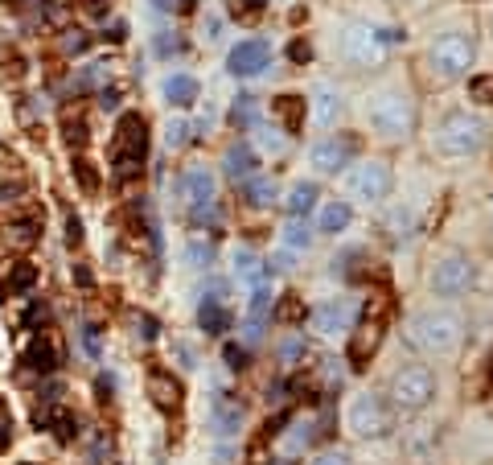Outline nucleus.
I'll use <instances>...</instances> for the list:
<instances>
[{
    "instance_id": "nucleus-35",
    "label": "nucleus",
    "mask_w": 493,
    "mask_h": 465,
    "mask_svg": "<svg viewBox=\"0 0 493 465\" xmlns=\"http://www.w3.org/2000/svg\"><path fill=\"white\" fill-rule=\"evenodd\" d=\"M247 309H251V318H255V321L272 309V293H267V284H255V289H251V305H247Z\"/></svg>"
},
{
    "instance_id": "nucleus-3",
    "label": "nucleus",
    "mask_w": 493,
    "mask_h": 465,
    "mask_svg": "<svg viewBox=\"0 0 493 465\" xmlns=\"http://www.w3.org/2000/svg\"><path fill=\"white\" fill-rule=\"evenodd\" d=\"M489 140V123L477 111H448L444 120L432 128V152L448 161H465L473 152H481Z\"/></svg>"
},
{
    "instance_id": "nucleus-43",
    "label": "nucleus",
    "mask_w": 493,
    "mask_h": 465,
    "mask_svg": "<svg viewBox=\"0 0 493 465\" xmlns=\"http://www.w3.org/2000/svg\"><path fill=\"white\" fill-rule=\"evenodd\" d=\"M288 58H292V62H308V58H312V46H308V42H292Z\"/></svg>"
},
{
    "instance_id": "nucleus-37",
    "label": "nucleus",
    "mask_w": 493,
    "mask_h": 465,
    "mask_svg": "<svg viewBox=\"0 0 493 465\" xmlns=\"http://www.w3.org/2000/svg\"><path fill=\"white\" fill-rule=\"evenodd\" d=\"M231 120H235V123H243V120L251 123V120H255V99H251V95L235 99V111H231Z\"/></svg>"
},
{
    "instance_id": "nucleus-1",
    "label": "nucleus",
    "mask_w": 493,
    "mask_h": 465,
    "mask_svg": "<svg viewBox=\"0 0 493 465\" xmlns=\"http://www.w3.org/2000/svg\"><path fill=\"white\" fill-rule=\"evenodd\" d=\"M366 123L378 140L387 145H403L415 136V123H420V103L411 91L403 87H378L375 95L366 99Z\"/></svg>"
},
{
    "instance_id": "nucleus-22",
    "label": "nucleus",
    "mask_w": 493,
    "mask_h": 465,
    "mask_svg": "<svg viewBox=\"0 0 493 465\" xmlns=\"http://www.w3.org/2000/svg\"><path fill=\"white\" fill-rule=\"evenodd\" d=\"M21 367H29V370H54L58 367L54 342H49L46 334H33V338H29V346H25V354H21Z\"/></svg>"
},
{
    "instance_id": "nucleus-32",
    "label": "nucleus",
    "mask_w": 493,
    "mask_h": 465,
    "mask_svg": "<svg viewBox=\"0 0 493 465\" xmlns=\"http://www.w3.org/2000/svg\"><path fill=\"white\" fill-rule=\"evenodd\" d=\"M33 284H37V268H33V264H17V268L8 272V289L25 293V289H33Z\"/></svg>"
},
{
    "instance_id": "nucleus-24",
    "label": "nucleus",
    "mask_w": 493,
    "mask_h": 465,
    "mask_svg": "<svg viewBox=\"0 0 493 465\" xmlns=\"http://www.w3.org/2000/svg\"><path fill=\"white\" fill-rule=\"evenodd\" d=\"M272 111H276V120H284V128H288V132H300V128H305V120H308L305 99H300V95H276Z\"/></svg>"
},
{
    "instance_id": "nucleus-12",
    "label": "nucleus",
    "mask_w": 493,
    "mask_h": 465,
    "mask_svg": "<svg viewBox=\"0 0 493 465\" xmlns=\"http://www.w3.org/2000/svg\"><path fill=\"white\" fill-rule=\"evenodd\" d=\"M353 157H358V140L350 132L346 136H321L308 148V169H317L321 177H337L341 169L353 165Z\"/></svg>"
},
{
    "instance_id": "nucleus-41",
    "label": "nucleus",
    "mask_w": 493,
    "mask_h": 465,
    "mask_svg": "<svg viewBox=\"0 0 493 465\" xmlns=\"http://www.w3.org/2000/svg\"><path fill=\"white\" fill-rule=\"evenodd\" d=\"M66 243L71 247L83 243V222H78V215H66Z\"/></svg>"
},
{
    "instance_id": "nucleus-2",
    "label": "nucleus",
    "mask_w": 493,
    "mask_h": 465,
    "mask_svg": "<svg viewBox=\"0 0 493 465\" xmlns=\"http://www.w3.org/2000/svg\"><path fill=\"white\" fill-rule=\"evenodd\" d=\"M407 342L423 350V354H456L461 342H465V318L456 313V309H444V305H436V309H423L415 318L407 321Z\"/></svg>"
},
{
    "instance_id": "nucleus-5",
    "label": "nucleus",
    "mask_w": 493,
    "mask_h": 465,
    "mask_svg": "<svg viewBox=\"0 0 493 465\" xmlns=\"http://www.w3.org/2000/svg\"><path fill=\"white\" fill-rule=\"evenodd\" d=\"M346 428L358 441H382L395 433V408L391 399L378 392H358L346 404Z\"/></svg>"
},
{
    "instance_id": "nucleus-52",
    "label": "nucleus",
    "mask_w": 493,
    "mask_h": 465,
    "mask_svg": "<svg viewBox=\"0 0 493 465\" xmlns=\"http://www.w3.org/2000/svg\"><path fill=\"white\" fill-rule=\"evenodd\" d=\"M144 338H148V342L157 338V321H152V318H144Z\"/></svg>"
},
{
    "instance_id": "nucleus-11",
    "label": "nucleus",
    "mask_w": 493,
    "mask_h": 465,
    "mask_svg": "<svg viewBox=\"0 0 493 465\" xmlns=\"http://www.w3.org/2000/svg\"><path fill=\"white\" fill-rule=\"evenodd\" d=\"M308 321L321 338H350V330L362 321V305L353 296H329L317 309H308Z\"/></svg>"
},
{
    "instance_id": "nucleus-27",
    "label": "nucleus",
    "mask_w": 493,
    "mask_h": 465,
    "mask_svg": "<svg viewBox=\"0 0 493 465\" xmlns=\"http://www.w3.org/2000/svg\"><path fill=\"white\" fill-rule=\"evenodd\" d=\"M243 198H247L251 206H272V202H276V186H272L267 177H247V181H243Z\"/></svg>"
},
{
    "instance_id": "nucleus-54",
    "label": "nucleus",
    "mask_w": 493,
    "mask_h": 465,
    "mask_svg": "<svg viewBox=\"0 0 493 465\" xmlns=\"http://www.w3.org/2000/svg\"><path fill=\"white\" fill-rule=\"evenodd\" d=\"M152 8H161L164 13V8H173V4H169V0H152Z\"/></svg>"
},
{
    "instance_id": "nucleus-10",
    "label": "nucleus",
    "mask_w": 493,
    "mask_h": 465,
    "mask_svg": "<svg viewBox=\"0 0 493 465\" xmlns=\"http://www.w3.org/2000/svg\"><path fill=\"white\" fill-rule=\"evenodd\" d=\"M391 42H399V37H391L387 29H378V25H350L346 33H341V58L353 62V66H378L382 58H387V49Z\"/></svg>"
},
{
    "instance_id": "nucleus-46",
    "label": "nucleus",
    "mask_w": 493,
    "mask_h": 465,
    "mask_svg": "<svg viewBox=\"0 0 493 465\" xmlns=\"http://www.w3.org/2000/svg\"><path fill=\"white\" fill-rule=\"evenodd\" d=\"M259 136H263V140H259L263 148H284V136H280V132H259Z\"/></svg>"
},
{
    "instance_id": "nucleus-7",
    "label": "nucleus",
    "mask_w": 493,
    "mask_h": 465,
    "mask_svg": "<svg viewBox=\"0 0 493 465\" xmlns=\"http://www.w3.org/2000/svg\"><path fill=\"white\" fill-rule=\"evenodd\" d=\"M395 190V169H391V161H358L350 165L346 173V194L353 202H362V206H378V202H387Z\"/></svg>"
},
{
    "instance_id": "nucleus-14",
    "label": "nucleus",
    "mask_w": 493,
    "mask_h": 465,
    "mask_svg": "<svg viewBox=\"0 0 493 465\" xmlns=\"http://www.w3.org/2000/svg\"><path fill=\"white\" fill-rule=\"evenodd\" d=\"M214 190H218V177H214L210 165H193V169H185L181 181H177V198H181V206H189V210L210 206Z\"/></svg>"
},
{
    "instance_id": "nucleus-36",
    "label": "nucleus",
    "mask_w": 493,
    "mask_h": 465,
    "mask_svg": "<svg viewBox=\"0 0 493 465\" xmlns=\"http://www.w3.org/2000/svg\"><path fill=\"white\" fill-rule=\"evenodd\" d=\"M74 181H78L87 194H95V190H99V177H95V169L87 165V161H74Z\"/></svg>"
},
{
    "instance_id": "nucleus-4",
    "label": "nucleus",
    "mask_w": 493,
    "mask_h": 465,
    "mask_svg": "<svg viewBox=\"0 0 493 465\" xmlns=\"http://www.w3.org/2000/svg\"><path fill=\"white\" fill-rule=\"evenodd\" d=\"M423 62H427V71L436 74V78L456 83V78H465V74L473 71V62H477V37L465 33V29L436 33L432 46H427V54H423Z\"/></svg>"
},
{
    "instance_id": "nucleus-33",
    "label": "nucleus",
    "mask_w": 493,
    "mask_h": 465,
    "mask_svg": "<svg viewBox=\"0 0 493 465\" xmlns=\"http://www.w3.org/2000/svg\"><path fill=\"white\" fill-rule=\"evenodd\" d=\"M164 145H169V148L189 145V123L185 120H169V123H164Z\"/></svg>"
},
{
    "instance_id": "nucleus-42",
    "label": "nucleus",
    "mask_w": 493,
    "mask_h": 465,
    "mask_svg": "<svg viewBox=\"0 0 493 465\" xmlns=\"http://www.w3.org/2000/svg\"><path fill=\"white\" fill-rule=\"evenodd\" d=\"M308 465H353V461L346 457V453H337V449H333V453H317Z\"/></svg>"
},
{
    "instance_id": "nucleus-38",
    "label": "nucleus",
    "mask_w": 493,
    "mask_h": 465,
    "mask_svg": "<svg viewBox=\"0 0 493 465\" xmlns=\"http://www.w3.org/2000/svg\"><path fill=\"white\" fill-rule=\"evenodd\" d=\"M300 350H305L300 338H284V342H280V358H284V363H296V358H300Z\"/></svg>"
},
{
    "instance_id": "nucleus-49",
    "label": "nucleus",
    "mask_w": 493,
    "mask_h": 465,
    "mask_svg": "<svg viewBox=\"0 0 493 465\" xmlns=\"http://www.w3.org/2000/svg\"><path fill=\"white\" fill-rule=\"evenodd\" d=\"M123 33H128V25H123V21L111 25V29H107V42H123Z\"/></svg>"
},
{
    "instance_id": "nucleus-6",
    "label": "nucleus",
    "mask_w": 493,
    "mask_h": 465,
    "mask_svg": "<svg viewBox=\"0 0 493 465\" xmlns=\"http://www.w3.org/2000/svg\"><path fill=\"white\" fill-rule=\"evenodd\" d=\"M387 399H391L395 412H407V416H411V412H423V408L436 399V375L423 367V363H407V367L395 370Z\"/></svg>"
},
{
    "instance_id": "nucleus-44",
    "label": "nucleus",
    "mask_w": 493,
    "mask_h": 465,
    "mask_svg": "<svg viewBox=\"0 0 493 465\" xmlns=\"http://www.w3.org/2000/svg\"><path fill=\"white\" fill-rule=\"evenodd\" d=\"M83 346H87V354H99V334H95V325H83Z\"/></svg>"
},
{
    "instance_id": "nucleus-23",
    "label": "nucleus",
    "mask_w": 493,
    "mask_h": 465,
    "mask_svg": "<svg viewBox=\"0 0 493 465\" xmlns=\"http://www.w3.org/2000/svg\"><path fill=\"white\" fill-rule=\"evenodd\" d=\"M222 169L231 173L235 181H247V177H255V148L251 145H231L226 148V157H222Z\"/></svg>"
},
{
    "instance_id": "nucleus-25",
    "label": "nucleus",
    "mask_w": 493,
    "mask_h": 465,
    "mask_svg": "<svg viewBox=\"0 0 493 465\" xmlns=\"http://www.w3.org/2000/svg\"><path fill=\"white\" fill-rule=\"evenodd\" d=\"M197 321H202V330H206V334H222V330L231 325V313H226V305H222V301L206 296V301H202V309H197Z\"/></svg>"
},
{
    "instance_id": "nucleus-30",
    "label": "nucleus",
    "mask_w": 493,
    "mask_h": 465,
    "mask_svg": "<svg viewBox=\"0 0 493 465\" xmlns=\"http://www.w3.org/2000/svg\"><path fill=\"white\" fill-rule=\"evenodd\" d=\"M469 99L481 107H493V74H473L469 78Z\"/></svg>"
},
{
    "instance_id": "nucleus-40",
    "label": "nucleus",
    "mask_w": 493,
    "mask_h": 465,
    "mask_svg": "<svg viewBox=\"0 0 493 465\" xmlns=\"http://www.w3.org/2000/svg\"><path fill=\"white\" fill-rule=\"evenodd\" d=\"M13 235H17V239H25V243H33V239H37V222H33V219L13 222Z\"/></svg>"
},
{
    "instance_id": "nucleus-19",
    "label": "nucleus",
    "mask_w": 493,
    "mask_h": 465,
    "mask_svg": "<svg viewBox=\"0 0 493 465\" xmlns=\"http://www.w3.org/2000/svg\"><path fill=\"white\" fill-rule=\"evenodd\" d=\"M353 222V206L341 198V202H321L317 206V231L321 235H341Z\"/></svg>"
},
{
    "instance_id": "nucleus-51",
    "label": "nucleus",
    "mask_w": 493,
    "mask_h": 465,
    "mask_svg": "<svg viewBox=\"0 0 493 465\" xmlns=\"http://www.w3.org/2000/svg\"><path fill=\"white\" fill-rule=\"evenodd\" d=\"M116 103H119V91H103V107H107V111H111Z\"/></svg>"
},
{
    "instance_id": "nucleus-16",
    "label": "nucleus",
    "mask_w": 493,
    "mask_h": 465,
    "mask_svg": "<svg viewBox=\"0 0 493 465\" xmlns=\"http://www.w3.org/2000/svg\"><path fill=\"white\" fill-rule=\"evenodd\" d=\"M305 111H308V120L317 123V128H333V123L341 120V111H346V95L325 83V87L312 91V99H305Z\"/></svg>"
},
{
    "instance_id": "nucleus-15",
    "label": "nucleus",
    "mask_w": 493,
    "mask_h": 465,
    "mask_svg": "<svg viewBox=\"0 0 493 465\" xmlns=\"http://www.w3.org/2000/svg\"><path fill=\"white\" fill-rule=\"evenodd\" d=\"M378 346H382V321H358V325L350 330V338H346L350 367L353 370H366V367H370V358L378 354Z\"/></svg>"
},
{
    "instance_id": "nucleus-21",
    "label": "nucleus",
    "mask_w": 493,
    "mask_h": 465,
    "mask_svg": "<svg viewBox=\"0 0 493 465\" xmlns=\"http://www.w3.org/2000/svg\"><path fill=\"white\" fill-rule=\"evenodd\" d=\"M197 78L189 71H173L169 78H164V103H173V107H189L193 99H197Z\"/></svg>"
},
{
    "instance_id": "nucleus-55",
    "label": "nucleus",
    "mask_w": 493,
    "mask_h": 465,
    "mask_svg": "<svg viewBox=\"0 0 493 465\" xmlns=\"http://www.w3.org/2000/svg\"><path fill=\"white\" fill-rule=\"evenodd\" d=\"M485 387H489V392H493V358H489V383H485Z\"/></svg>"
},
{
    "instance_id": "nucleus-48",
    "label": "nucleus",
    "mask_w": 493,
    "mask_h": 465,
    "mask_svg": "<svg viewBox=\"0 0 493 465\" xmlns=\"http://www.w3.org/2000/svg\"><path fill=\"white\" fill-rule=\"evenodd\" d=\"M235 13H238V17H259V0H243Z\"/></svg>"
},
{
    "instance_id": "nucleus-20",
    "label": "nucleus",
    "mask_w": 493,
    "mask_h": 465,
    "mask_svg": "<svg viewBox=\"0 0 493 465\" xmlns=\"http://www.w3.org/2000/svg\"><path fill=\"white\" fill-rule=\"evenodd\" d=\"M312 206H321V190L312 181H296L284 194V215L288 219H305V215H312Z\"/></svg>"
},
{
    "instance_id": "nucleus-28",
    "label": "nucleus",
    "mask_w": 493,
    "mask_h": 465,
    "mask_svg": "<svg viewBox=\"0 0 493 465\" xmlns=\"http://www.w3.org/2000/svg\"><path fill=\"white\" fill-rule=\"evenodd\" d=\"M185 264L193 272L210 268V264H214V243H210V239H202V235H197V239H189V243H185Z\"/></svg>"
},
{
    "instance_id": "nucleus-34",
    "label": "nucleus",
    "mask_w": 493,
    "mask_h": 465,
    "mask_svg": "<svg viewBox=\"0 0 493 465\" xmlns=\"http://www.w3.org/2000/svg\"><path fill=\"white\" fill-rule=\"evenodd\" d=\"M62 132H66V140H71V145H87V120H78L74 111H66Z\"/></svg>"
},
{
    "instance_id": "nucleus-47",
    "label": "nucleus",
    "mask_w": 493,
    "mask_h": 465,
    "mask_svg": "<svg viewBox=\"0 0 493 465\" xmlns=\"http://www.w3.org/2000/svg\"><path fill=\"white\" fill-rule=\"evenodd\" d=\"M218 33H222V17H210L206 21V42H218Z\"/></svg>"
},
{
    "instance_id": "nucleus-13",
    "label": "nucleus",
    "mask_w": 493,
    "mask_h": 465,
    "mask_svg": "<svg viewBox=\"0 0 493 465\" xmlns=\"http://www.w3.org/2000/svg\"><path fill=\"white\" fill-rule=\"evenodd\" d=\"M267 66H272V46L263 37H247V42H238L226 54V71L235 74V78H259Z\"/></svg>"
},
{
    "instance_id": "nucleus-53",
    "label": "nucleus",
    "mask_w": 493,
    "mask_h": 465,
    "mask_svg": "<svg viewBox=\"0 0 493 465\" xmlns=\"http://www.w3.org/2000/svg\"><path fill=\"white\" fill-rule=\"evenodd\" d=\"M4 449H8V424L0 420V453H4Z\"/></svg>"
},
{
    "instance_id": "nucleus-45",
    "label": "nucleus",
    "mask_w": 493,
    "mask_h": 465,
    "mask_svg": "<svg viewBox=\"0 0 493 465\" xmlns=\"http://www.w3.org/2000/svg\"><path fill=\"white\" fill-rule=\"evenodd\" d=\"M74 284H83V289H91L95 284V276L87 268H83V264H74Z\"/></svg>"
},
{
    "instance_id": "nucleus-29",
    "label": "nucleus",
    "mask_w": 493,
    "mask_h": 465,
    "mask_svg": "<svg viewBox=\"0 0 493 465\" xmlns=\"http://www.w3.org/2000/svg\"><path fill=\"white\" fill-rule=\"evenodd\" d=\"M284 247H292V251H308L312 247V231H308L300 219H292L284 227Z\"/></svg>"
},
{
    "instance_id": "nucleus-31",
    "label": "nucleus",
    "mask_w": 493,
    "mask_h": 465,
    "mask_svg": "<svg viewBox=\"0 0 493 465\" xmlns=\"http://www.w3.org/2000/svg\"><path fill=\"white\" fill-rule=\"evenodd\" d=\"M49 428H54L58 441H74V433H78V424H74L71 412H49Z\"/></svg>"
},
{
    "instance_id": "nucleus-26",
    "label": "nucleus",
    "mask_w": 493,
    "mask_h": 465,
    "mask_svg": "<svg viewBox=\"0 0 493 465\" xmlns=\"http://www.w3.org/2000/svg\"><path fill=\"white\" fill-rule=\"evenodd\" d=\"M235 276H238V280H247L251 289H255V284H263V260L238 247V251H235Z\"/></svg>"
},
{
    "instance_id": "nucleus-8",
    "label": "nucleus",
    "mask_w": 493,
    "mask_h": 465,
    "mask_svg": "<svg viewBox=\"0 0 493 465\" xmlns=\"http://www.w3.org/2000/svg\"><path fill=\"white\" fill-rule=\"evenodd\" d=\"M473 280H477V264L465 251H440L427 272V284L436 296H465L473 289Z\"/></svg>"
},
{
    "instance_id": "nucleus-18",
    "label": "nucleus",
    "mask_w": 493,
    "mask_h": 465,
    "mask_svg": "<svg viewBox=\"0 0 493 465\" xmlns=\"http://www.w3.org/2000/svg\"><path fill=\"white\" fill-rule=\"evenodd\" d=\"M148 395L157 399V408H161V412H177V408H181V399H185L181 379H177V375H169V370H152V375H148Z\"/></svg>"
},
{
    "instance_id": "nucleus-17",
    "label": "nucleus",
    "mask_w": 493,
    "mask_h": 465,
    "mask_svg": "<svg viewBox=\"0 0 493 465\" xmlns=\"http://www.w3.org/2000/svg\"><path fill=\"white\" fill-rule=\"evenodd\" d=\"M243 424H247V412H243V404L238 399H214L210 408V428L214 437H222V441H235L238 433H243Z\"/></svg>"
},
{
    "instance_id": "nucleus-50",
    "label": "nucleus",
    "mask_w": 493,
    "mask_h": 465,
    "mask_svg": "<svg viewBox=\"0 0 493 465\" xmlns=\"http://www.w3.org/2000/svg\"><path fill=\"white\" fill-rule=\"evenodd\" d=\"M226 363H231V367L243 363V350H238V346H226Z\"/></svg>"
},
{
    "instance_id": "nucleus-9",
    "label": "nucleus",
    "mask_w": 493,
    "mask_h": 465,
    "mask_svg": "<svg viewBox=\"0 0 493 465\" xmlns=\"http://www.w3.org/2000/svg\"><path fill=\"white\" fill-rule=\"evenodd\" d=\"M111 152L119 157V165H123V181L128 177H136L140 173V161L148 157V123H144L140 111H123L116 123V145H111Z\"/></svg>"
},
{
    "instance_id": "nucleus-39",
    "label": "nucleus",
    "mask_w": 493,
    "mask_h": 465,
    "mask_svg": "<svg viewBox=\"0 0 493 465\" xmlns=\"http://www.w3.org/2000/svg\"><path fill=\"white\" fill-rule=\"evenodd\" d=\"M152 54H157V58H169V54H173V33H169V29H161V33L152 37Z\"/></svg>"
}]
</instances>
